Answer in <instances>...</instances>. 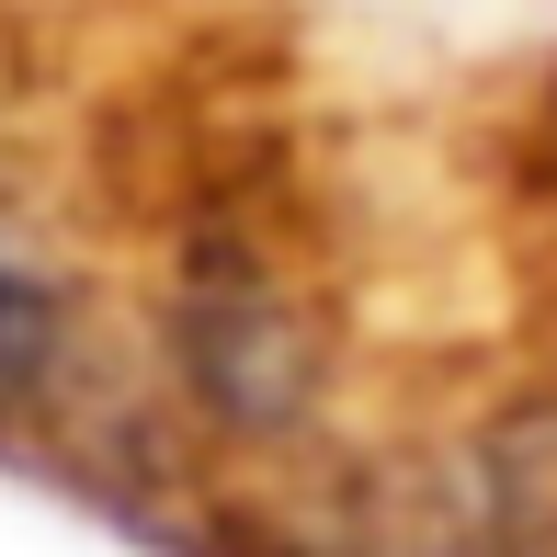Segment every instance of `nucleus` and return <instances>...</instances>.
I'll return each mask as SVG.
<instances>
[{
	"label": "nucleus",
	"mask_w": 557,
	"mask_h": 557,
	"mask_svg": "<svg viewBox=\"0 0 557 557\" xmlns=\"http://www.w3.org/2000/svg\"><path fill=\"white\" fill-rule=\"evenodd\" d=\"M171 410L206 421L239 455H296L342 398V331L331 296L262 239V227H194L171 250L160 331H148Z\"/></svg>",
	"instance_id": "nucleus-1"
},
{
	"label": "nucleus",
	"mask_w": 557,
	"mask_h": 557,
	"mask_svg": "<svg viewBox=\"0 0 557 557\" xmlns=\"http://www.w3.org/2000/svg\"><path fill=\"white\" fill-rule=\"evenodd\" d=\"M103 387V319H91L81 262L58 250V227L0 183V444H35L58 421L91 410Z\"/></svg>",
	"instance_id": "nucleus-2"
}]
</instances>
